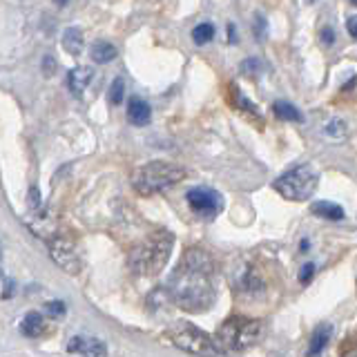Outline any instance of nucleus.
<instances>
[{"label":"nucleus","instance_id":"1","mask_svg":"<svg viewBox=\"0 0 357 357\" xmlns=\"http://www.w3.org/2000/svg\"><path fill=\"white\" fill-rule=\"evenodd\" d=\"M215 261L201 248L185 250L170 279V299L188 312H201L215 304Z\"/></svg>","mask_w":357,"mask_h":357},{"label":"nucleus","instance_id":"2","mask_svg":"<svg viewBox=\"0 0 357 357\" xmlns=\"http://www.w3.org/2000/svg\"><path fill=\"white\" fill-rule=\"evenodd\" d=\"M174 245V237L167 230H159L150 234L143 243L134 245L130 252V268L137 275L150 277L163 271V266L170 259Z\"/></svg>","mask_w":357,"mask_h":357},{"label":"nucleus","instance_id":"3","mask_svg":"<svg viewBox=\"0 0 357 357\" xmlns=\"http://www.w3.org/2000/svg\"><path fill=\"white\" fill-rule=\"evenodd\" d=\"M181 178H185V170L181 165H174L167 161H150L141 165L139 170L132 174V185L139 195L152 197L176 185Z\"/></svg>","mask_w":357,"mask_h":357},{"label":"nucleus","instance_id":"4","mask_svg":"<svg viewBox=\"0 0 357 357\" xmlns=\"http://www.w3.org/2000/svg\"><path fill=\"white\" fill-rule=\"evenodd\" d=\"M264 335V324L259 319H248V317H230L221 324L215 333V342L219 344L221 351L226 353H237L252 349Z\"/></svg>","mask_w":357,"mask_h":357},{"label":"nucleus","instance_id":"5","mask_svg":"<svg viewBox=\"0 0 357 357\" xmlns=\"http://www.w3.org/2000/svg\"><path fill=\"white\" fill-rule=\"evenodd\" d=\"M167 340H170L176 349L199 355V357H230L226 351L219 349L215 337H210V335L199 331L192 324H176V326L167 331Z\"/></svg>","mask_w":357,"mask_h":357},{"label":"nucleus","instance_id":"6","mask_svg":"<svg viewBox=\"0 0 357 357\" xmlns=\"http://www.w3.org/2000/svg\"><path fill=\"white\" fill-rule=\"evenodd\" d=\"M317 181H319V176L310 165H297V167H290L288 172H284L277 178L275 190L286 201H306L315 192Z\"/></svg>","mask_w":357,"mask_h":357},{"label":"nucleus","instance_id":"7","mask_svg":"<svg viewBox=\"0 0 357 357\" xmlns=\"http://www.w3.org/2000/svg\"><path fill=\"white\" fill-rule=\"evenodd\" d=\"M185 199L195 215L204 219H215L223 210V197L212 188H192L185 195Z\"/></svg>","mask_w":357,"mask_h":357},{"label":"nucleus","instance_id":"8","mask_svg":"<svg viewBox=\"0 0 357 357\" xmlns=\"http://www.w3.org/2000/svg\"><path fill=\"white\" fill-rule=\"evenodd\" d=\"M50 255H52V259L59 264L65 273L76 275L78 271H81V259H78L76 248L72 245V241H67L63 237H54L50 241Z\"/></svg>","mask_w":357,"mask_h":357},{"label":"nucleus","instance_id":"9","mask_svg":"<svg viewBox=\"0 0 357 357\" xmlns=\"http://www.w3.org/2000/svg\"><path fill=\"white\" fill-rule=\"evenodd\" d=\"M70 353H78L83 357H107L105 344L98 340H89V337H74L67 346Z\"/></svg>","mask_w":357,"mask_h":357},{"label":"nucleus","instance_id":"10","mask_svg":"<svg viewBox=\"0 0 357 357\" xmlns=\"http://www.w3.org/2000/svg\"><path fill=\"white\" fill-rule=\"evenodd\" d=\"M333 331H335V328H333V324H328V321H324V324H319V326H315L306 355H308V357H319L321 351L328 346V342H331V337H333Z\"/></svg>","mask_w":357,"mask_h":357},{"label":"nucleus","instance_id":"11","mask_svg":"<svg viewBox=\"0 0 357 357\" xmlns=\"http://www.w3.org/2000/svg\"><path fill=\"white\" fill-rule=\"evenodd\" d=\"M92 76H94L92 67H87V65L74 67V70L70 72V76H67V85H70L72 94L74 96H83L85 87L89 85V81H92Z\"/></svg>","mask_w":357,"mask_h":357},{"label":"nucleus","instance_id":"12","mask_svg":"<svg viewBox=\"0 0 357 357\" xmlns=\"http://www.w3.org/2000/svg\"><path fill=\"white\" fill-rule=\"evenodd\" d=\"M128 119H130V123H134V126L143 128V126H148V123H150L152 109H150V105L145 103L143 98L132 96L130 103H128Z\"/></svg>","mask_w":357,"mask_h":357},{"label":"nucleus","instance_id":"13","mask_svg":"<svg viewBox=\"0 0 357 357\" xmlns=\"http://www.w3.org/2000/svg\"><path fill=\"white\" fill-rule=\"evenodd\" d=\"M63 50L70 54V56H78V54H83L85 50V36H83V29H78V27H67L63 31Z\"/></svg>","mask_w":357,"mask_h":357},{"label":"nucleus","instance_id":"14","mask_svg":"<svg viewBox=\"0 0 357 357\" xmlns=\"http://www.w3.org/2000/svg\"><path fill=\"white\" fill-rule=\"evenodd\" d=\"M312 215H317L319 219H326V221H342L344 219V210L342 206L333 204V201H315L310 206Z\"/></svg>","mask_w":357,"mask_h":357},{"label":"nucleus","instance_id":"15","mask_svg":"<svg viewBox=\"0 0 357 357\" xmlns=\"http://www.w3.org/2000/svg\"><path fill=\"white\" fill-rule=\"evenodd\" d=\"M89 56H92V61L98 63V65H105L109 61L116 59V47L107 40H96L92 45V50H89Z\"/></svg>","mask_w":357,"mask_h":357},{"label":"nucleus","instance_id":"16","mask_svg":"<svg viewBox=\"0 0 357 357\" xmlns=\"http://www.w3.org/2000/svg\"><path fill=\"white\" fill-rule=\"evenodd\" d=\"M20 331L22 335H27V337H40L45 333V319L40 312H29V315L22 319Z\"/></svg>","mask_w":357,"mask_h":357},{"label":"nucleus","instance_id":"17","mask_svg":"<svg viewBox=\"0 0 357 357\" xmlns=\"http://www.w3.org/2000/svg\"><path fill=\"white\" fill-rule=\"evenodd\" d=\"M273 112H275V116L282 119V121H293V123L304 121V114H301L293 103H288V100H277V103L273 105Z\"/></svg>","mask_w":357,"mask_h":357},{"label":"nucleus","instance_id":"18","mask_svg":"<svg viewBox=\"0 0 357 357\" xmlns=\"http://www.w3.org/2000/svg\"><path fill=\"white\" fill-rule=\"evenodd\" d=\"M212 38H215V25L212 22H201L192 29V40L197 45H208Z\"/></svg>","mask_w":357,"mask_h":357},{"label":"nucleus","instance_id":"19","mask_svg":"<svg viewBox=\"0 0 357 357\" xmlns=\"http://www.w3.org/2000/svg\"><path fill=\"white\" fill-rule=\"evenodd\" d=\"M123 94H126V83H123V78H114V83L109 87V103L119 105L123 100Z\"/></svg>","mask_w":357,"mask_h":357},{"label":"nucleus","instance_id":"20","mask_svg":"<svg viewBox=\"0 0 357 357\" xmlns=\"http://www.w3.org/2000/svg\"><path fill=\"white\" fill-rule=\"evenodd\" d=\"M266 33H268V22L261 14H257L255 16V40L257 43L266 40Z\"/></svg>","mask_w":357,"mask_h":357},{"label":"nucleus","instance_id":"21","mask_svg":"<svg viewBox=\"0 0 357 357\" xmlns=\"http://www.w3.org/2000/svg\"><path fill=\"white\" fill-rule=\"evenodd\" d=\"M45 312L54 319L63 317L65 315V301H47V304H45Z\"/></svg>","mask_w":357,"mask_h":357},{"label":"nucleus","instance_id":"22","mask_svg":"<svg viewBox=\"0 0 357 357\" xmlns=\"http://www.w3.org/2000/svg\"><path fill=\"white\" fill-rule=\"evenodd\" d=\"M340 357H357V337L346 340L340 346Z\"/></svg>","mask_w":357,"mask_h":357},{"label":"nucleus","instance_id":"23","mask_svg":"<svg viewBox=\"0 0 357 357\" xmlns=\"http://www.w3.org/2000/svg\"><path fill=\"white\" fill-rule=\"evenodd\" d=\"M326 134H328V137H344V134H346L344 121H331L326 126Z\"/></svg>","mask_w":357,"mask_h":357},{"label":"nucleus","instance_id":"24","mask_svg":"<svg viewBox=\"0 0 357 357\" xmlns=\"http://www.w3.org/2000/svg\"><path fill=\"white\" fill-rule=\"evenodd\" d=\"M239 70L243 74H255V72H261V61H257V59H248V61H243L239 65Z\"/></svg>","mask_w":357,"mask_h":357},{"label":"nucleus","instance_id":"25","mask_svg":"<svg viewBox=\"0 0 357 357\" xmlns=\"http://www.w3.org/2000/svg\"><path fill=\"white\" fill-rule=\"evenodd\" d=\"M312 275H315V264H306L304 268H301V275H299L301 284H310Z\"/></svg>","mask_w":357,"mask_h":357},{"label":"nucleus","instance_id":"26","mask_svg":"<svg viewBox=\"0 0 357 357\" xmlns=\"http://www.w3.org/2000/svg\"><path fill=\"white\" fill-rule=\"evenodd\" d=\"M319 36H321V43L324 45H333L335 43V29L333 27H321Z\"/></svg>","mask_w":357,"mask_h":357},{"label":"nucleus","instance_id":"27","mask_svg":"<svg viewBox=\"0 0 357 357\" xmlns=\"http://www.w3.org/2000/svg\"><path fill=\"white\" fill-rule=\"evenodd\" d=\"M29 208H31V210H40V195H38V188H31V190H29Z\"/></svg>","mask_w":357,"mask_h":357},{"label":"nucleus","instance_id":"28","mask_svg":"<svg viewBox=\"0 0 357 357\" xmlns=\"http://www.w3.org/2000/svg\"><path fill=\"white\" fill-rule=\"evenodd\" d=\"M346 29H349V33L353 38H357V16H351L349 20H346Z\"/></svg>","mask_w":357,"mask_h":357},{"label":"nucleus","instance_id":"29","mask_svg":"<svg viewBox=\"0 0 357 357\" xmlns=\"http://www.w3.org/2000/svg\"><path fill=\"white\" fill-rule=\"evenodd\" d=\"M45 74H47V76L54 74V59H52V56H47V59H45Z\"/></svg>","mask_w":357,"mask_h":357},{"label":"nucleus","instance_id":"30","mask_svg":"<svg viewBox=\"0 0 357 357\" xmlns=\"http://www.w3.org/2000/svg\"><path fill=\"white\" fill-rule=\"evenodd\" d=\"M228 31H230V43H237V36H234V25H230Z\"/></svg>","mask_w":357,"mask_h":357},{"label":"nucleus","instance_id":"31","mask_svg":"<svg viewBox=\"0 0 357 357\" xmlns=\"http://www.w3.org/2000/svg\"><path fill=\"white\" fill-rule=\"evenodd\" d=\"M54 3L59 7H65V5H70V0H54Z\"/></svg>","mask_w":357,"mask_h":357},{"label":"nucleus","instance_id":"32","mask_svg":"<svg viewBox=\"0 0 357 357\" xmlns=\"http://www.w3.org/2000/svg\"><path fill=\"white\" fill-rule=\"evenodd\" d=\"M351 5H357V0H351Z\"/></svg>","mask_w":357,"mask_h":357},{"label":"nucleus","instance_id":"33","mask_svg":"<svg viewBox=\"0 0 357 357\" xmlns=\"http://www.w3.org/2000/svg\"><path fill=\"white\" fill-rule=\"evenodd\" d=\"M0 277H3V268H0Z\"/></svg>","mask_w":357,"mask_h":357},{"label":"nucleus","instance_id":"34","mask_svg":"<svg viewBox=\"0 0 357 357\" xmlns=\"http://www.w3.org/2000/svg\"><path fill=\"white\" fill-rule=\"evenodd\" d=\"M308 3H315V0H308Z\"/></svg>","mask_w":357,"mask_h":357}]
</instances>
